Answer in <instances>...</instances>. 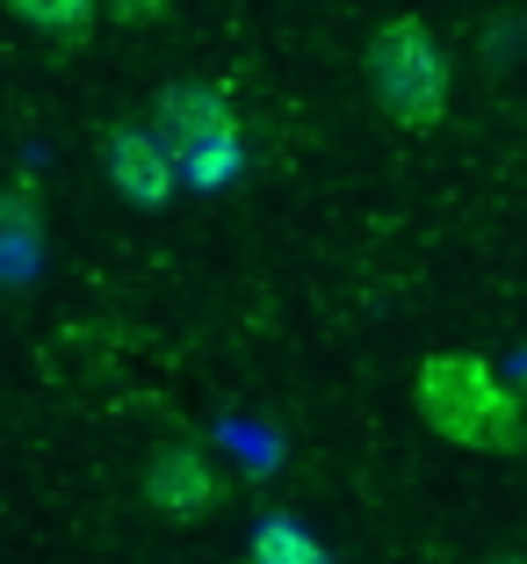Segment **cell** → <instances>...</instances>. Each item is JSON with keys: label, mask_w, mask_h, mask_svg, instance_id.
Wrapping results in <instances>:
<instances>
[{"label": "cell", "mask_w": 527, "mask_h": 564, "mask_svg": "<svg viewBox=\"0 0 527 564\" xmlns=\"http://www.w3.org/2000/svg\"><path fill=\"white\" fill-rule=\"evenodd\" d=\"M413 413L427 434L470 456H520L527 448V405L477 348H433L413 369Z\"/></svg>", "instance_id": "1"}, {"label": "cell", "mask_w": 527, "mask_h": 564, "mask_svg": "<svg viewBox=\"0 0 527 564\" xmlns=\"http://www.w3.org/2000/svg\"><path fill=\"white\" fill-rule=\"evenodd\" d=\"M101 174L131 210H166L182 188V152L166 145V131L152 117H116L101 131Z\"/></svg>", "instance_id": "5"}, {"label": "cell", "mask_w": 527, "mask_h": 564, "mask_svg": "<svg viewBox=\"0 0 527 564\" xmlns=\"http://www.w3.org/2000/svg\"><path fill=\"white\" fill-rule=\"evenodd\" d=\"M138 492L160 521L174 529H202V521L224 507V470L210 464V448L196 434H166L145 448V470H138Z\"/></svg>", "instance_id": "3"}, {"label": "cell", "mask_w": 527, "mask_h": 564, "mask_svg": "<svg viewBox=\"0 0 527 564\" xmlns=\"http://www.w3.org/2000/svg\"><path fill=\"white\" fill-rule=\"evenodd\" d=\"M0 8H8L22 30H36L44 44H66V51L101 30V0H0Z\"/></svg>", "instance_id": "7"}, {"label": "cell", "mask_w": 527, "mask_h": 564, "mask_svg": "<svg viewBox=\"0 0 527 564\" xmlns=\"http://www.w3.org/2000/svg\"><path fill=\"white\" fill-rule=\"evenodd\" d=\"M484 564H527V557H520V550H492V557H484Z\"/></svg>", "instance_id": "10"}, {"label": "cell", "mask_w": 527, "mask_h": 564, "mask_svg": "<svg viewBox=\"0 0 527 564\" xmlns=\"http://www.w3.org/2000/svg\"><path fill=\"white\" fill-rule=\"evenodd\" d=\"M152 123H160L166 145L182 152V166H196V174H202L210 152H224V160H231V145H239V101H231V87L210 80V73H182V80H166L160 101H152Z\"/></svg>", "instance_id": "4"}, {"label": "cell", "mask_w": 527, "mask_h": 564, "mask_svg": "<svg viewBox=\"0 0 527 564\" xmlns=\"http://www.w3.org/2000/svg\"><path fill=\"white\" fill-rule=\"evenodd\" d=\"M101 15H109L116 30H152V22L174 15V0H101Z\"/></svg>", "instance_id": "9"}, {"label": "cell", "mask_w": 527, "mask_h": 564, "mask_svg": "<svg viewBox=\"0 0 527 564\" xmlns=\"http://www.w3.org/2000/svg\"><path fill=\"white\" fill-rule=\"evenodd\" d=\"M362 87H369V109H376L391 131H441L448 123V51L441 36L427 30L419 15H391L369 30L362 44Z\"/></svg>", "instance_id": "2"}, {"label": "cell", "mask_w": 527, "mask_h": 564, "mask_svg": "<svg viewBox=\"0 0 527 564\" xmlns=\"http://www.w3.org/2000/svg\"><path fill=\"white\" fill-rule=\"evenodd\" d=\"M246 564H340L297 514H267L261 529L246 535Z\"/></svg>", "instance_id": "8"}, {"label": "cell", "mask_w": 527, "mask_h": 564, "mask_svg": "<svg viewBox=\"0 0 527 564\" xmlns=\"http://www.w3.org/2000/svg\"><path fill=\"white\" fill-rule=\"evenodd\" d=\"M51 261H58V247H51V217L36 188L0 182V304L36 297L51 282Z\"/></svg>", "instance_id": "6"}]
</instances>
